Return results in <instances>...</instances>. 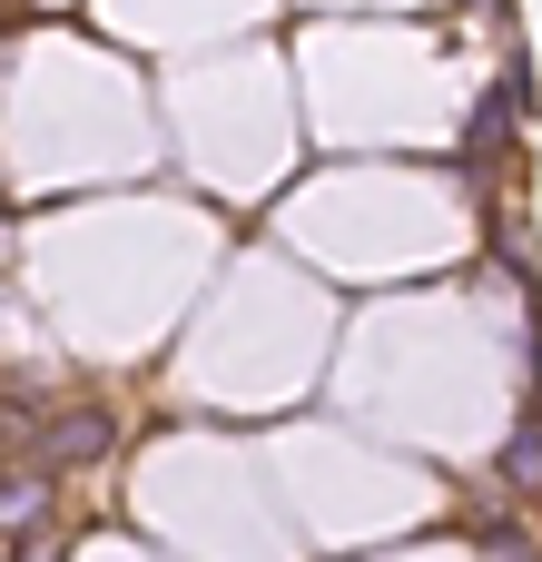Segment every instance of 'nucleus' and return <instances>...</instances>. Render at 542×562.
I'll use <instances>...</instances> for the list:
<instances>
[{
  "label": "nucleus",
  "mask_w": 542,
  "mask_h": 562,
  "mask_svg": "<svg viewBox=\"0 0 542 562\" xmlns=\"http://www.w3.org/2000/svg\"><path fill=\"white\" fill-rule=\"evenodd\" d=\"M30 524H39V484L10 474V543H30Z\"/></svg>",
  "instance_id": "7ed1b4c3"
},
{
  "label": "nucleus",
  "mask_w": 542,
  "mask_h": 562,
  "mask_svg": "<svg viewBox=\"0 0 542 562\" xmlns=\"http://www.w3.org/2000/svg\"><path fill=\"white\" fill-rule=\"evenodd\" d=\"M99 445H109V425H99V415H79V425H59V435H49V454H99Z\"/></svg>",
  "instance_id": "f03ea898"
},
{
  "label": "nucleus",
  "mask_w": 542,
  "mask_h": 562,
  "mask_svg": "<svg viewBox=\"0 0 542 562\" xmlns=\"http://www.w3.org/2000/svg\"><path fill=\"white\" fill-rule=\"evenodd\" d=\"M504 474H513V484H542V415L513 435V445H504Z\"/></svg>",
  "instance_id": "f257e3e1"
}]
</instances>
